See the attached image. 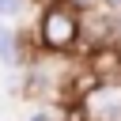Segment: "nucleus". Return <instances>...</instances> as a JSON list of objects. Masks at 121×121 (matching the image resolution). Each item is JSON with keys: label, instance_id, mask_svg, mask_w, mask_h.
Here are the masks:
<instances>
[{"label": "nucleus", "instance_id": "obj_1", "mask_svg": "<svg viewBox=\"0 0 121 121\" xmlns=\"http://www.w3.org/2000/svg\"><path fill=\"white\" fill-rule=\"evenodd\" d=\"M34 49L38 53H76L79 49V8L72 0H53L38 8Z\"/></svg>", "mask_w": 121, "mask_h": 121}, {"label": "nucleus", "instance_id": "obj_2", "mask_svg": "<svg viewBox=\"0 0 121 121\" xmlns=\"http://www.w3.org/2000/svg\"><path fill=\"white\" fill-rule=\"evenodd\" d=\"M76 106L83 121H121V79H95Z\"/></svg>", "mask_w": 121, "mask_h": 121}, {"label": "nucleus", "instance_id": "obj_3", "mask_svg": "<svg viewBox=\"0 0 121 121\" xmlns=\"http://www.w3.org/2000/svg\"><path fill=\"white\" fill-rule=\"evenodd\" d=\"M0 64H4V68H26V64H30L26 34H19V30H11V26H0Z\"/></svg>", "mask_w": 121, "mask_h": 121}, {"label": "nucleus", "instance_id": "obj_4", "mask_svg": "<svg viewBox=\"0 0 121 121\" xmlns=\"http://www.w3.org/2000/svg\"><path fill=\"white\" fill-rule=\"evenodd\" d=\"M30 121H53V113H49V110H34V113H30Z\"/></svg>", "mask_w": 121, "mask_h": 121}, {"label": "nucleus", "instance_id": "obj_5", "mask_svg": "<svg viewBox=\"0 0 121 121\" xmlns=\"http://www.w3.org/2000/svg\"><path fill=\"white\" fill-rule=\"evenodd\" d=\"M102 8H110V11H121V0H98Z\"/></svg>", "mask_w": 121, "mask_h": 121}, {"label": "nucleus", "instance_id": "obj_6", "mask_svg": "<svg viewBox=\"0 0 121 121\" xmlns=\"http://www.w3.org/2000/svg\"><path fill=\"white\" fill-rule=\"evenodd\" d=\"M117 49H121V11H117Z\"/></svg>", "mask_w": 121, "mask_h": 121}, {"label": "nucleus", "instance_id": "obj_7", "mask_svg": "<svg viewBox=\"0 0 121 121\" xmlns=\"http://www.w3.org/2000/svg\"><path fill=\"white\" fill-rule=\"evenodd\" d=\"M0 26H4V15H0Z\"/></svg>", "mask_w": 121, "mask_h": 121}]
</instances>
